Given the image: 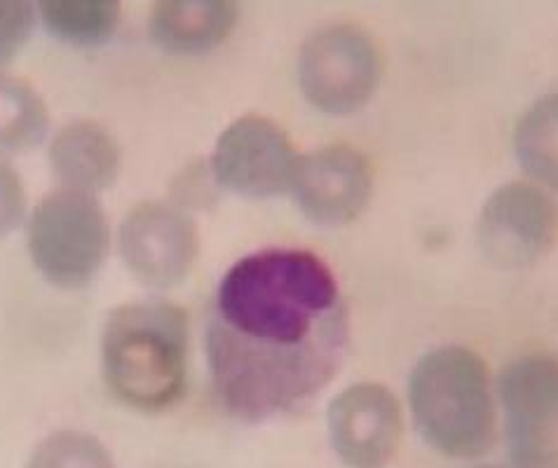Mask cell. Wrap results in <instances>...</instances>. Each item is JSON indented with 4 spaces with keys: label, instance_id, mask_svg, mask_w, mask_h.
<instances>
[{
    "label": "cell",
    "instance_id": "cell-8",
    "mask_svg": "<svg viewBox=\"0 0 558 468\" xmlns=\"http://www.w3.org/2000/svg\"><path fill=\"white\" fill-rule=\"evenodd\" d=\"M556 232V205L547 193L529 183L498 187L478 215L482 251L502 268L535 262L554 244Z\"/></svg>",
    "mask_w": 558,
    "mask_h": 468
},
{
    "label": "cell",
    "instance_id": "cell-12",
    "mask_svg": "<svg viewBox=\"0 0 558 468\" xmlns=\"http://www.w3.org/2000/svg\"><path fill=\"white\" fill-rule=\"evenodd\" d=\"M50 164L66 190L95 195L116 183L120 150L101 124L75 122L54 136Z\"/></svg>",
    "mask_w": 558,
    "mask_h": 468
},
{
    "label": "cell",
    "instance_id": "cell-13",
    "mask_svg": "<svg viewBox=\"0 0 558 468\" xmlns=\"http://www.w3.org/2000/svg\"><path fill=\"white\" fill-rule=\"evenodd\" d=\"M235 22L238 5L228 0H165L150 12V36L169 52H207Z\"/></svg>",
    "mask_w": 558,
    "mask_h": 468
},
{
    "label": "cell",
    "instance_id": "cell-6",
    "mask_svg": "<svg viewBox=\"0 0 558 468\" xmlns=\"http://www.w3.org/2000/svg\"><path fill=\"white\" fill-rule=\"evenodd\" d=\"M509 447L525 468H558V361L523 356L500 378Z\"/></svg>",
    "mask_w": 558,
    "mask_h": 468
},
{
    "label": "cell",
    "instance_id": "cell-1",
    "mask_svg": "<svg viewBox=\"0 0 558 468\" xmlns=\"http://www.w3.org/2000/svg\"><path fill=\"white\" fill-rule=\"evenodd\" d=\"M205 345L216 398L232 417L301 408L331 382L348 347V307L331 268L299 248L238 260L216 288Z\"/></svg>",
    "mask_w": 558,
    "mask_h": 468
},
{
    "label": "cell",
    "instance_id": "cell-11",
    "mask_svg": "<svg viewBox=\"0 0 558 468\" xmlns=\"http://www.w3.org/2000/svg\"><path fill=\"white\" fill-rule=\"evenodd\" d=\"M329 433L345 464L378 468L395 455L401 441L399 403L383 384H354L331 403Z\"/></svg>",
    "mask_w": 558,
    "mask_h": 468
},
{
    "label": "cell",
    "instance_id": "cell-19",
    "mask_svg": "<svg viewBox=\"0 0 558 468\" xmlns=\"http://www.w3.org/2000/svg\"><path fill=\"white\" fill-rule=\"evenodd\" d=\"M26 209V190L17 171L0 162V237H5L22 221Z\"/></svg>",
    "mask_w": 558,
    "mask_h": 468
},
{
    "label": "cell",
    "instance_id": "cell-15",
    "mask_svg": "<svg viewBox=\"0 0 558 468\" xmlns=\"http://www.w3.org/2000/svg\"><path fill=\"white\" fill-rule=\"evenodd\" d=\"M38 10L50 34L73 45H99L120 22V5L111 0H50Z\"/></svg>",
    "mask_w": 558,
    "mask_h": 468
},
{
    "label": "cell",
    "instance_id": "cell-17",
    "mask_svg": "<svg viewBox=\"0 0 558 468\" xmlns=\"http://www.w3.org/2000/svg\"><path fill=\"white\" fill-rule=\"evenodd\" d=\"M28 468H111V457L89 435L57 433L34 452Z\"/></svg>",
    "mask_w": 558,
    "mask_h": 468
},
{
    "label": "cell",
    "instance_id": "cell-20",
    "mask_svg": "<svg viewBox=\"0 0 558 468\" xmlns=\"http://www.w3.org/2000/svg\"><path fill=\"white\" fill-rule=\"evenodd\" d=\"M488 468H498V466H488Z\"/></svg>",
    "mask_w": 558,
    "mask_h": 468
},
{
    "label": "cell",
    "instance_id": "cell-18",
    "mask_svg": "<svg viewBox=\"0 0 558 468\" xmlns=\"http://www.w3.org/2000/svg\"><path fill=\"white\" fill-rule=\"evenodd\" d=\"M36 22V10L17 0H0V64L22 50Z\"/></svg>",
    "mask_w": 558,
    "mask_h": 468
},
{
    "label": "cell",
    "instance_id": "cell-4",
    "mask_svg": "<svg viewBox=\"0 0 558 468\" xmlns=\"http://www.w3.org/2000/svg\"><path fill=\"white\" fill-rule=\"evenodd\" d=\"M111 244L106 213L95 195L57 190L36 207L28 223V251L43 276L61 288L95 279Z\"/></svg>",
    "mask_w": 558,
    "mask_h": 468
},
{
    "label": "cell",
    "instance_id": "cell-3",
    "mask_svg": "<svg viewBox=\"0 0 558 468\" xmlns=\"http://www.w3.org/2000/svg\"><path fill=\"white\" fill-rule=\"evenodd\" d=\"M409 396L425 441L448 457H476L493 441L488 368L468 347L432 349L415 364Z\"/></svg>",
    "mask_w": 558,
    "mask_h": 468
},
{
    "label": "cell",
    "instance_id": "cell-10",
    "mask_svg": "<svg viewBox=\"0 0 558 468\" xmlns=\"http://www.w3.org/2000/svg\"><path fill=\"white\" fill-rule=\"evenodd\" d=\"M301 211L317 225H345L368 205L374 176L362 152L327 146L299 160L291 185Z\"/></svg>",
    "mask_w": 558,
    "mask_h": 468
},
{
    "label": "cell",
    "instance_id": "cell-5",
    "mask_svg": "<svg viewBox=\"0 0 558 468\" xmlns=\"http://www.w3.org/2000/svg\"><path fill=\"white\" fill-rule=\"evenodd\" d=\"M380 75V47L360 26H327L301 47L299 85L305 99L327 115H350L364 108Z\"/></svg>",
    "mask_w": 558,
    "mask_h": 468
},
{
    "label": "cell",
    "instance_id": "cell-2",
    "mask_svg": "<svg viewBox=\"0 0 558 468\" xmlns=\"http://www.w3.org/2000/svg\"><path fill=\"white\" fill-rule=\"evenodd\" d=\"M104 378L113 394L138 410L177 403L189 370V321L169 303H132L106 319L101 333Z\"/></svg>",
    "mask_w": 558,
    "mask_h": 468
},
{
    "label": "cell",
    "instance_id": "cell-7",
    "mask_svg": "<svg viewBox=\"0 0 558 468\" xmlns=\"http://www.w3.org/2000/svg\"><path fill=\"white\" fill-rule=\"evenodd\" d=\"M299 160L287 134L275 122L244 115L216 140L211 171L232 193L272 197L291 190Z\"/></svg>",
    "mask_w": 558,
    "mask_h": 468
},
{
    "label": "cell",
    "instance_id": "cell-16",
    "mask_svg": "<svg viewBox=\"0 0 558 468\" xmlns=\"http://www.w3.org/2000/svg\"><path fill=\"white\" fill-rule=\"evenodd\" d=\"M48 132V111L26 83L0 75V150H26Z\"/></svg>",
    "mask_w": 558,
    "mask_h": 468
},
{
    "label": "cell",
    "instance_id": "cell-9",
    "mask_svg": "<svg viewBox=\"0 0 558 468\" xmlns=\"http://www.w3.org/2000/svg\"><path fill=\"white\" fill-rule=\"evenodd\" d=\"M120 248L128 268L146 284L174 286L193 268L197 232L177 207L142 205L122 223Z\"/></svg>",
    "mask_w": 558,
    "mask_h": 468
},
{
    "label": "cell",
    "instance_id": "cell-14",
    "mask_svg": "<svg viewBox=\"0 0 558 468\" xmlns=\"http://www.w3.org/2000/svg\"><path fill=\"white\" fill-rule=\"evenodd\" d=\"M514 148L533 178L558 190V91L525 111L514 134Z\"/></svg>",
    "mask_w": 558,
    "mask_h": 468
}]
</instances>
